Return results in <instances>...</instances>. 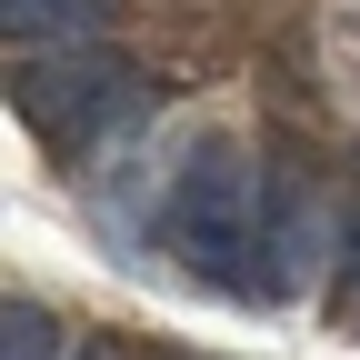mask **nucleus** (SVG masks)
I'll use <instances>...</instances> for the list:
<instances>
[{"label":"nucleus","instance_id":"f257e3e1","mask_svg":"<svg viewBox=\"0 0 360 360\" xmlns=\"http://www.w3.org/2000/svg\"><path fill=\"white\" fill-rule=\"evenodd\" d=\"M260 200H270V170L231 141H210L180 160L170 180V200H160V250L180 270H200V281L220 290H240V270H250V240H260Z\"/></svg>","mask_w":360,"mask_h":360},{"label":"nucleus","instance_id":"f03ea898","mask_svg":"<svg viewBox=\"0 0 360 360\" xmlns=\"http://www.w3.org/2000/svg\"><path fill=\"white\" fill-rule=\"evenodd\" d=\"M11 101H20V120L51 150H90L101 130H120L130 110H141V80H130L120 60H40V70H20Z\"/></svg>","mask_w":360,"mask_h":360},{"label":"nucleus","instance_id":"7ed1b4c3","mask_svg":"<svg viewBox=\"0 0 360 360\" xmlns=\"http://www.w3.org/2000/svg\"><path fill=\"white\" fill-rule=\"evenodd\" d=\"M321 260H330V200L310 191V180H270L260 240H250V270H240V300H300Z\"/></svg>","mask_w":360,"mask_h":360},{"label":"nucleus","instance_id":"20e7f679","mask_svg":"<svg viewBox=\"0 0 360 360\" xmlns=\"http://www.w3.org/2000/svg\"><path fill=\"white\" fill-rule=\"evenodd\" d=\"M0 20H11V40H80L101 20V0H0Z\"/></svg>","mask_w":360,"mask_h":360},{"label":"nucleus","instance_id":"39448f33","mask_svg":"<svg viewBox=\"0 0 360 360\" xmlns=\"http://www.w3.org/2000/svg\"><path fill=\"white\" fill-rule=\"evenodd\" d=\"M0 360H60V330L11 300V310H0Z\"/></svg>","mask_w":360,"mask_h":360},{"label":"nucleus","instance_id":"423d86ee","mask_svg":"<svg viewBox=\"0 0 360 360\" xmlns=\"http://www.w3.org/2000/svg\"><path fill=\"white\" fill-rule=\"evenodd\" d=\"M340 290H350V310H360V240L340 250Z\"/></svg>","mask_w":360,"mask_h":360}]
</instances>
